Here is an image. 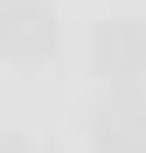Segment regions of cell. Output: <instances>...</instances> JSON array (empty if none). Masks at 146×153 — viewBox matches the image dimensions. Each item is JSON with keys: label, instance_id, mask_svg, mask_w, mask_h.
<instances>
[{"label": "cell", "instance_id": "obj_4", "mask_svg": "<svg viewBox=\"0 0 146 153\" xmlns=\"http://www.w3.org/2000/svg\"><path fill=\"white\" fill-rule=\"evenodd\" d=\"M125 153H146V132H139V139H132V146H125Z\"/></svg>", "mask_w": 146, "mask_h": 153}, {"label": "cell", "instance_id": "obj_1", "mask_svg": "<svg viewBox=\"0 0 146 153\" xmlns=\"http://www.w3.org/2000/svg\"><path fill=\"white\" fill-rule=\"evenodd\" d=\"M49 42H56V21L35 7V0H14V7L0 14V49H7V56L35 63V56H49Z\"/></svg>", "mask_w": 146, "mask_h": 153}, {"label": "cell", "instance_id": "obj_3", "mask_svg": "<svg viewBox=\"0 0 146 153\" xmlns=\"http://www.w3.org/2000/svg\"><path fill=\"white\" fill-rule=\"evenodd\" d=\"M0 153H28V146H21V139H0Z\"/></svg>", "mask_w": 146, "mask_h": 153}, {"label": "cell", "instance_id": "obj_2", "mask_svg": "<svg viewBox=\"0 0 146 153\" xmlns=\"http://www.w3.org/2000/svg\"><path fill=\"white\" fill-rule=\"evenodd\" d=\"M97 56L111 63V76H118V84L146 76V21H111V28L97 35Z\"/></svg>", "mask_w": 146, "mask_h": 153}]
</instances>
